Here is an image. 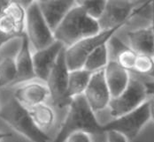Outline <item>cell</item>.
<instances>
[{"label": "cell", "instance_id": "6da1fadb", "mask_svg": "<svg viewBox=\"0 0 154 142\" xmlns=\"http://www.w3.org/2000/svg\"><path fill=\"white\" fill-rule=\"evenodd\" d=\"M76 132H84L89 134L103 133L102 125L98 123L96 114L83 95L71 100L66 118L52 142H65L70 134Z\"/></svg>", "mask_w": 154, "mask_h": 142}, {"label": "cell", "instance_id": "7a4b0ae2", "mask_svg": "<svg viewBox=\"0 0 154 142\" xmlns=\"http://www.w3.org/2000/svg\"><path fill=\"white\" fill-rule=\"evenodd\" d=\"M100 32L98 22L87 15L75 2V4L53 32V34L55 40L63 43L66 49L81 40L96 35Z\"/></svg>", "mask_w": 154, "mask_h": 142}, {"label": "cell", "instance_id": "3957f363", "mask_svg": "<svg viewBox=\"0 0 154 142\" xmlns=\"http://www.w3.org/2000/svg\"><path fill=\"white\" fill-rule=\"evenodd\" d=\"M0 119L31 142H50L49 136L36 127L29 111L13 95L0 104Z\"/></svg>", "mask_w": 154, "mask_h": 142}, {"label": "cell", "instance_id": "277c9868", "mask_svg": "<svg viewBox=\"0 0 154 142\" xmlns=\"http://www.w3.org/2000/svg\"><path fill=\"white\" fill-rule=\"evenodd\" d=\"M25 34L35 50L43 49L56 40L40 11L37 1H30L26 7Z\"/></svg>", "mask_w": 154, "mask_h": 142}, {"label": "cell", "instance_id": "5b68a950", "mask_svg": "<svg viewBox=\"0 0 154 142\" xmlns=\"http://www.w3.org/2000/svg\"><path fill=\"white\" fill-rule=\"evenodd\" d=\"M26 7L19 1H0V37L6 43L25 34Z\"/></svg>", "mask_w": 154, "mask_h": 142}, {"label": "cell", "instance_id": "8992f818", "mask_svg": "<svg viewBox=\"0 0 154 142\" xmlns=\"http://www.w3.org/2000/svg\"><path fill=\"white\" fill-rule=\"evenodd\" d=\"M151 119L148 100L137 110L123 116L113 118L108 123L102 125V132H116L121 133L128 141L134 140L143 126Z\"/></svg>", "mask_w": 154, "mask_h": 142}, {"label": "cell", "instance_id": "52a82bcc", "mask_svg": "<svg viewBox=\"0 0 154 142\" xmlns=\"http://www.w3.org/2000/svg\"><path fill=\"white\" fill-rule=\"evenodd\" d=\"M122 27L114 28L112 29L101 31L96 35L87 37L81 40L71 47L66 49V60L69 71L82 69L87 58L99 46L107 43L110 39L115 35L116 32Z\"/></svg>", "mask_w": 154, "mask_h": 142}, {"label": "cell", "instance_id": "ba28073f", "mask_svg": "<svg viewBox=\"0 0 154 142\" xmlns=\"http://www.w3.org/2000/svg\"><path fill=\"white\" fill-rule=\"evenodd\" d=\"M148 98L143 81L138 79H130L129 84L123 93L111 100L108 107L110 115L112 118L120 117L137 110Z\"/></svg>", "mask_w": 154, "mask_h": 142}, {"label": "cell", "instance_id": "9c48e42d", "mask_svg": "<svg viewBox=\"0 0 154 142\" xmlns=\"http://www.w3.org/2000/svg\"><path fill=\"white\" fill-rule=\"evenodd\" d=\"M69 72L70 71L67 67L66 60L65 49L59 56L58 60L54 64L46 80L51 100L52 101L53 104L59 108H62L66 105L68 106L69 104V102L66 98Z\"/></svg>", "mask_w": 154, "mask_h": 142}, {"label": "cell", "instance_id": "30bf717a", "mask_svg": "<svg viewBox=\"0 0 154 142\" xmlns=\"http://www.w3.org/2000/svg\"><path fill=\"white\" fill-rule=\"evenodd\" d=\"M138 4L132 1H107L103 14L97 20L100 30L106 31L118 27L122 28L134 15Z\"/></svg>", "mask_w": 154, "mask_h": 142}, {"label": "cell", "instance_id": "8fae6325", "mask_svg": "<svg viewBox=\"0 0 154 142\" xmlns=\"http://www.w3.org/2000/svg\"><path fill=\"white\" fill-rule=\"evenodd\" d=\"M14 87L13 96L27 110L47 103V101L51 99L46 82L39 79L23 82L15 85Z\"/></svg>", "mask_w": 154, "mask_h": 142}, {"label": "cell", "instance_id": "7c38bea8", "mask_svg": "<svg viewBox=\"0 0 154 142\" xmlns=\"http://www.w3.org/2000/svg\"><path fill=\"white\" fill-rule=\"evenodd\" d=\"M83 96L95 114L109 107L112 96L106 82L104 70L92 73Z\"/></svg>", "mask_w": 154, "mask_h": 142}, {"label": "cell", "instance_id": "4fadbf2b", "mask_svg": "<svg viewBox=\"0 0 154 142\" xmlns=\"http://www.w3.org/2000/svg\"><path fill=\"white\" fill-rule=\"evenodd\" d=\"M66 47L59 41H55L50 46L43 49L33 51L34 71L36 79L46 82L59 56Z\"/></svg>", "mask_w": 154, "mask_h": 142}, {"label": "cell", "instance_id": "5bb4252c", "mask_svg": "<svg viewBox=\"0 0 154 142\" xmlns=\"http://www.w3.org/2000/svg\"><path fill=\"white\" fill-rule=\"evenodd\" d=\"M15 61L17 77L13 86L36 79L34 71L33 51H31L30 43L25 34L20 37V45L16 52Z\"/></svg>", "mask_w": 154, "mask_h": 142}, {"label": "cell", "instance_id": "9a60e30c", "mask_svg": "<svg viewBox=\"0 0 154 142\" xmlns=\"http://www.w3.org/2000/svg\"><path fill=\"white\" fill-rule=\"evenodd\" d=\"M40 11L51 30L54 32L75 4V1H37Z\"/></svg>", "mask_w": 154, "mask_h": 142}, {"label": "cell", "instance_id": "2e32d148", "mask_svg": "<svg viewBox=\"0 0 154 142\" xmlns=\"http://www.w3.org/2000/svg\"><path fill=\"white\" fill-rule=\"evenodd\" d=\"M104 72L112 99L118 97L123 93L129 84L131 79L129 72L112 59H110Z\"/></svg>", "mask_w": 154, "mask_h": 142}, {"label": "cell", "instance_id": "e0dca14e", "mask_svg": "<svg viewBox=\"0 0 154 142\" xmlns=\"http://www.w3.org/2000/svg\"><path fill=\"white\" fill-rule=\"evenodd\" d=\"M128 46L137 55L154 58V38L151 26L140 28L128 33Z\"/></svg>", "mask_w": 154, "mask_h": 142}, {"label": "cell", "instance_id": "ac0fdd59", "mask_svg": "<svg viewBox=\"0 0 154 142\" xmlns=\"http://www.w3.org/2000/svg\"><path fill=\"white\" fill-rule=\"evenodd\" d=\"M109 52L112 51V60L116 61L122 68L127 71H133L137 54L131 49L128 45L113 35L107 43Z\"/></svg>", "mask_w": 154, "mask_h": 142}, {"label": "cell", "instance_id": "d6986e66", "mask_svg": "<svg viewBox=\"0 0 154 142\" xmlns=\"http://www.w3.org/2000/svg\"><path fill=\"white\" fill-rule=\"evenodd\" d=\"M92 73L84 70L83 68L70 71L68 79V87L66 98L70 103L74 98L83 95Z\"/></svg>", "mask_w": 154, "mask_h": 142}, {"label": "cell", "instance_id": "ffe728a7", "mask_svg": "<svg viewBox=\"0 0 154 142\" xmlns=\"http://www.w3.org/2000/svg\"><path fill=\"white\" fill-rule=\"evenodd\" d=\"M28 111L30 114L31 118L35 125L44 132L50 130L56 122L55 111L51 106L47 103L38 105Z\"/></svg>", "mask_w": 154, "mask_h": 142}, {"label": "cell", "instance_id": "44dd1931", "mask_svg": "<svg viewBox=\"0 0 154 142\" xmlns=\"http://www.w3.org/2000/svg\"><path fill=\"white\" fill-rule=\"evenodd\" d=\"M109 49L107 43H105L96 49L87 58L83 64V69L94 73L100 70H104L110 61Z\"/></svg>", "mask_w": 154, "mask_h": 142}, {"label": "cell", "instance_id": "7402d4cb", "mask_svg": "<svg viewBox=\"0 0 154 142\" xmlns=\"http://www.w3.org/2000/svg\"><path fill=\"white\" fill-rule=\"evenodd\" d=\"M15 55H5L0 58V87L13 86L17 77Z\"/></svg>", "mask_w": 154, "mask_h": 142}, {"label": "cell", "instance_id": "603a6c76", "mask_svg": "<svg viewBox=\"0 0 154 142\" xmlns=\"http://www.w3.org/2000/svg\"><path fill=\"white\" fill-rule=\"evenodd\" d=\"M77 4H79L86 13V14L90 16L95 20H98L102 16L107 1L99 0V1H75Z\"/></svg>", "mask_w": 154, "mask_h": 142}, {"label": "cell", "instance_id": "cb8c5ba5", "mask_svg": "<svg viewBox=\"0 0 154 142\" xmlns=\"http://www.w3.org/2000/svg\"><path fill=\"white\" fill-rule=\"evenodd\" d=\"M141 75H146L154 79V58L147 55H137L134 70Z\"/></svg>", "mask_w": 154, "mask_h": 142}, {"label": "cell", "instance_id": "d4e9b609", "mask_svg": "<svg viewBox=\"0 0 154 142\" xmlns=\"http://www.w3.org/2000/svg\"><path fill=\"white\" fill-rule=\"evenodd\" d=\"M65 142H92L91 134L84 132H76L70 134Z\"/></svg>", "mask_w": 154, "mask_h": 142}, {"label": "cell", "instance_id": "484cf974", "mask_svg": "<svg viewBox=\"0 0 154 142\" xmlns=\"http://www.w3.org/2000/svg\"><path fill=\"white\" fill-rule=\"evenodd\" d=\"M107 142H128V141L122 135L121 133H118L116 132H108Z\"/></svg>", "mask_w": 154, "mask_h": 142}, {"label": "cell", "instance_id": "4316f807", "mask_svg": "<svg viewBox=\"0 0 154 142\" xmlns=\"http://www.w3.org/2000/svg\"><path fill=\"white\" fill-rule=\"evenodd\" d=\"M143 85L145 87V90L148 97H154V79L143 81Z\"/></svg>", "mask_w": 154, "mask_h": 142}, {"label": "cell", "instance_id": "83f0119b", "mask_svg": "<svg viewBox=\"0 0 154 142\" xmlns=\"http://www.w3.org/2000/svg\"><path fill=\"white\" fill-rule=\"evenodd\" d=\"M148 102H149V111H150L151 119L154 121V97H149Z\"/></svg>", "mask_w": 154, "mask_h": 142}, {"label": "cell", "instance_id": "f1b7e54d", "mask_svg": "<svg viewBox=\"0 0 154 142\" xmlns=\"http://www.w3.org/2000/svg\"><path fill=\"white\" fill-rule=\"evenodd\" d=\"M151 28L152 30L154 38V1L152 2V24H151Z\"/></svg>", "mask_w": 154, "mask_h": 142}, {"label": "cell", "instance_id": "f546056e", "mask_svg": "<svg viewBox=\"0 0 154 142\" xmlns=\"http://www.w3.org/2000/svg\"><path fill=\"white\" fill-rule=\"evenodd\" d=\"M11 136H12V134L9 133V132H0V142L2 141L3 140H5L6 138H9Z\"/></svg>", "mask_w": 154, "mask_h": 142}, {"label": "cell", "instance_id": "4dcf8cb0", "mask_svg": "<svg viewBox=\"0 0 154 142\" xmlns=\"http://www.w3.org/2000/svg\"><path fill=\"white\" fill-rule=\"evenodd\" d=\"M5 43H7L5 41H4L1 37H0V50H1V49H2V47L5 44Z\"/></svg>", "mask_w": 154, "mask_h": 142}, {"label": "cell", "instance_id": "1f68e13d", "mask_svg": "<svg viewBox=\"0 0 154 142\" xmlns=\"http://www.w3.org/2000/svg\"><path fill=\"white\" fill-rule=\"evenodd\" d=\"M0 89H1V87H0Z\"/></svg>", "mask_w": 154, "mask_h": 142}]
</instances>
